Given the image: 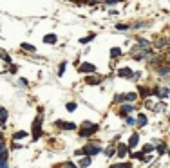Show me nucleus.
Listing matches in <instances>:
<instances>
[{
  "mask_svg": "<svg viewBox=\"0 0 170 168\" xmlns=\"http://www.w3.org/2000/svg\"><path fill=\"white\" fill-rule=\"evenodd\" d=\"M101 81H103V76L96 74V72H94V74H87V76H85V83H87V85H100Z\"/></svg>",
  "mask_w": 170,
  "mask_h": 168,
  "instance_id": "nucleus-6",
  "label": "nucleus"
},
{
  "mask_svg": "<svg viewBox=\"0 0 170 168\" xmlns=\"http://www.w3.org/2000/svg\"><path fill=\"white\" fill-rule=\"evenodd\" d=\"M110 168H132V164L129 161H125V163H116V164H110Z\"/></svg>",
  "mask_w": 170,
  "mask_h": 168,
  "instance_id": "nucleus-30",
  "label": "nucleus"
},
{
  "mask_svg": "<svg viewBox=\"0 0 170 168\" xmlns=\"http://www.w3.org/2000/svg\"><path fill=\"white\" fill-rule=\"evenodd\" d=\"M11 148H15V150H20V148H22V145H18V143H13V145H11Z\"/></svg>",
  "mask_w": 170,
  "mask_h": 168,
  "instance_id": "nucleus-42",
  "label": "nucleus"
},
{
  "mask_svg": "<svg viewBox=\"0 0 170 168\" xmlns=\"http://www.w3.org/2000/svg\"><path fill=\"white\" fill-rule=\"evenodd\" d=\"M42 123H44V118H36L33 121V141H38L42 138Z\"/></svg>",
  "mask_w": 170,
  "mask_h": 168,
  "instance_id": "nucleus-2",
  "label": "nucleus"
},
{
  "mask_svg": "<svg viewBox=\"0 0 170 168\" xmlns=\"http://www.w3.org/2000/svg\"><path fill=\"white\" fill-rule=\"evenodd\" d=\"M137 96H141V98H150L152 96V89L150 87H145V85H140L137 87Z\"/></svg>",
  "mask_w": 170,
  "mask_h": 168,
  "instance_id": "nucleus-12",
  "label": "nucleus"
},
{
  "mask_svg": "<svg viewBox=\"0 0 170 168\" xmlns=\"http://www.w3.org/2000/svg\"><path fill=\"white\" fill-rule=\"evenodd\" d=\"M141 74H143L141 71H136L134 74H132V80H134V81H140V80H141Z\"/></svg>",
  "mask_w": 170,
  "mask_h": 168,
  "instance_id": "nucleus-38",
  "label": "nucleus"
},
{
  "mask_svg": "<svg viewBox=\"0 0 170 168\" xmlns=\"http://www.w3.org/2000/svg\"><path fill=\"white\" fill-rule=\"evenodd\" d=\"M156 150V146L152 145V143H147V145H143V148H141V152L143 154H152Z\"/></svg>",
  "mask_w": 170,
  "mask_h": 168,
  "instance_id": "nucleus-24",
  "label": "nucleus"
},
{
  "mask_svg": "<svg viewBox=\"0 0 170 168\" xmlns=\"http://www.w3.org/2000/svg\"><path fill=\"white\" fill-rule=\"evenodd\" d=\"M109 13H110V16H118V11H116V9H110Z\"/></svg>",
  "mask_w": 170,
  "mask_h": 168,
  "instance_id": "nucleus-43",
  "label": "nucleus"
},
{
  "mask_svg": "<svg viewBox=\"0 0 170 168\" xmlns=\"http://www.w3.org/2000/svg\"><path fill=\"white\" fill-rule=\"evenodd\" d=\"M165 61H166L165 58H161V56H154V54H152L150 58H148V60H147V64H148V65H150L152 69H156L157 65H163V64H165Z\"/></svg>",
  "mask_w": 170,
  "mask_h": 168,
  "instance_id": "nucleus-9",
  "label": "nucleus"
},
{
  "mask_svg": "<svg viewBox=\"0 0 170 168\" xmlns=\"http://www.w3.org/2000/svg\"><path fill=\"white\" fill-rule=\"evenodd\" d=\"M156 150H157V155H165V154L168 152V148H166V145H165V143H161V141L157 143V146H156Z\"/></svg>",
  "mask_w": 170,
  "mask_h": 168,
  "instance_id": "nucleus-21",
  "label": "nucleus"
},
{
  "mask_svg": "<svg viewBox=\"0 0 170 168\" xmlns=\"http://www.w3.org/2000/svg\"><path fill=\"white\" fill-rule=\"evenodd\" d=\"M7 71H9V74H16V72H18V67L11 64V65H9V69H7Z\"/></svg>",
  "mask_w": 170,
  "mask_h": 168,
  "instance_id": "nucleus-39",
  "label": "nucleus"
},
{
  "mask_svg": "<svg viewBox=\"0 0 170 168\" xmlns=\"http://www.w3.org/2000/svg\"><path fill=\"white\" fill-rule=\"evenodd\" d=\"M24 138H27V132L25 130H18V132L13 134V141L15 139H24Z\"/></svg>",
  "mask_w": 170,
  "mask_h": 168,
  "instance_id": "nucleus-26",
  "label": "nucleus"
},
{
  "mask_svg": "<svg viewBox=\"0 0 170 168\" xmlns=\"http://www.w3.org/2000/svg\"><path fill=\"white\" fill-rule=\"evenodd\" d=\"M118 2H120V0H105V6H109V7H110V6H116Z\"/></svg>",
  "mask_w": 170,
  "mask_h": 168,
  "instance_id": "nucleus-40",
  "label": "nucleus"
},
{
  "mask_svg": "<svg viewBox=\"0 0 170 168\" xmlns=\"http://www.w3.org/2000/svg\"><path fill=\"white\" fill-rule=\"evenodd\" d=\"M78 72H81V74H94L96 72V65L89 64V61H83V64L78 65Z\"/></svg>",
  "mask_w": 170,
  "mask_h": 168,
  "instance_id": "nucleus-3",
  "label": "nucleus"
},
{
  "mask_svg": "<svg viewBox=\"0 0 170 168\" xmlns=\"http://www.w3.org/2000/svg\"><path fill=\"white\" fill-rule=\"evenodd\" d=\"M76 107H78V105L74 103V101H69V103H65V109H67L69 112H74V110H76Z\"/></svg>",
  "mask_w": 170,
  "mask_h": 168,
  "instance_id": "nucleus-34",
  "label": "nucleus"
},
{
  "mask_svg": "<svg viewBox=\"0 0 170 168\" xmlns=\"http://www.w3.org/2000/svg\"><path fill=\"white\" fill-rule=\"evenodd\" d=\"M96 2H105V0H96Z\"/></svg>",
  "mask_w": 170,
  "mask_h": 168,
  "instance_id": "nucleus-44",
  "label": "nucleus"
},
{
  "mask_svg": "<svg viewBox=\"0 0 170 168\" xmlns=\"http://www.w3.org/2000/svg\"><path fill=\"white\" fill-rule=\"evenodd\" d=\"M125 123L129 125V127H136V125H137V119H136V118H132L130 114H129V116L125 118Z\"/></svg>",
  "mask_w": 170,
  "mask_h": 168,
  "instance_id": "nucleus-29",
  "label": "nucleus"
},
{
  "mask_svg": "<svg viewBox=\"0 0 170 168\" xmlns=\"http://www.w3.org/2000/svg\"><path fill=\"white\" fill-rule=\"evenodd\" d=\"M91 163H92V161H91V157H89V155H85V157H81V159L78 161V166H80V168H89Z\"/></svg>",
  "mask_w": 170,
  "mask_h": 168,
  "instance_id": "nucleus-20",
  "label": "nucleus"
},
{
  "mask_svg": "<svg viewBox=\"0 0 170 168\" xmlns=\"http://www.w3.org/2000/svg\"><path fill=\"white\" fill-rule=\"evenodd\" d=\"M100 152H103V148H101V146H96V145H87V146H83V148H81V154L83 155H89V157L96 155Z\"/></svg>",
  "mask_w": 170,
  "mask_h": 168,
  "instance_id": "nucleus-4",
  "label": "nucleus"
},
{
  "mask_svg": "<svg viewBox=\"0 0 170 168\" xmlns=\"http://www.w3.org/2000/svg\"><path fill=\"white\" fill-rule=\"evenodd\" d=\"M154 72H156L157 76H161V78H168V76H170V65H166V64L157 65V67L154 69Z\"/></svg>",
  "mask_w": 170,
  "mask_h": 168,
  "instance_id": "nucleus-8",
  "label": "nucleus"
},
{
  "mask_svg": "<svg viewBox=\"0 0 170 168\" xmlns=\"http://www.w3.org/2000/svg\"><path fill=\"white\" fill-rule=\"evenodd\" d=\"M129 145H123V143H120V145H116V154H118V157H125L127 154H129Z\"/></svg>",
  "mask_w": 170,
  "mask_h": 168,
  "instance_id": "nucleus-14",
  "label": "nucleus"
},
{
  "mask_svg": "<svg viewBox=\"0 0 170 168\" xmlns=\"http://www.w3.org/2000/svg\"><path fill=\"white\" fill-rule=\"evenodd\" d=\"M137 45H140V49H150L152 47V42H148L147 38L137 36Z\"/></svg>",
  "mask_w": 170,
  "mask_h": 168,
  "instance_id": "nucleus-15",
  "label": "nucleus"
},
{
  "mask_svg": "<svg viewBox=\"0 0 170 168\" xmlns=\"http://www.w3.org/2000/svg\"><path fill=\"white\" fill-rule=\"evenodd\" d=\"M136 119H137V127H140V128H141V127H145V125L148 123V119H147V116H145L143 112H141V114H140V116H137Z\"/></svg>",
  "mask_w": 170,
  "mask_h": 168,
  "instance_id": "nucleus-22",
  "label": "nucleus"
},
{
  "mask_svg": "<svg viewBox=\"0 0 170 168\" xmlns=\"http://www.w3.org/2000/svg\"><path fill=\"white\" fill-rule=\"evenodd\" d=\"M130 112H134V105H129V103H121L120 105V116L127 118Z\"/></svg>",
  "mask_w": 170,
  "mask_h": 168,
  "instance_id": "nucleus-11",
  "label": "nucleus"
},
{
  "mask_svg": "<svg viewBox=\"0 0 170 168\" xmlns=\"http://www.w3.org/2000/svg\"><path fill=\"white\" fill-rule=\"evenodd\" d=\"M55 127H58L60 130H76L78 128L74 123H67V121H62V119H56L55 121Z\"/></svg>",
  "mask_w": 170,
  "mask_h": 168,
  "instance_id": "nucleus-7",
  "label": "nucleus"
},
{
  "mask_svg": "<svg viewBox=\"0 0 170 168\" xmlns=\"http://www.w3.org/2000/svg\"><path fill=\"white\" fill-rule=\"evenodd\" d=\"M130 25L129 24H116V31H129Z\"/></svg>",
  "mask_w": 170,
  "mask_h": 168,
  "instance_id": "nucleus-35",
  "label": "nucleus"
},
{
  "mask_svg": "<svg viewBox=\"0 0 170 168\" xmlns=\"http://www.w3.org/2000/svg\"><path fill=\"white\" fill-rule=\"evenodd\" d=\"M132 74H134V71L130 67H121V69H118V76L123 78V80H132Z\"/></svg>",
  "mask_w": 170,
  "mask_h": 168,
  "instance_id": "nucleus-10",
  "label": "nucleus"
},
{
  "mask_svg": "<svg viewBox=\"0 0 170 168\" xmlns=\"http://www.w3.org/2000/svg\"><path fill=\"white\" fill-rule=\"evenodd\" d=\"M65 69H67V61H62V64L58 65V76H63Z\"/></svg>",
  "mask_w": 170,
  "mask_h": 168,
  "instance_id": "nucleus-32",
  "label": "nucleus"
},
{
  "mask_svg": "<svg viewBox=\"0 0 170 168\" xmlns=\"http://www.w3.org/2000/svg\"><path fill=\"white\" fill-rule=\"evenodd\" d=\"M74 2H76V0H74Z\"/></svg>",
  "mask_w": 170,
  "mask_h": 168,
  "instance_id": "nucleus-47",
  "label": "nucleus"
},
{
  "mask_svg": "<svg viewBox=\"0 0 170 168\" xmlns=\"http://www.w3.org/2000/svg\"><path fill=\"white\" fill-rule=\"evenodd\" d=\"M7 109H4V107H0V127H4L6 125V121H7Z\"/></svg>",
  "mask_w": 170,
  "mask_h": 168,
  "instance_id": "nucleus-19",
  "label": "nucleus"
},
{
  "mask_svg": "<svg viewBox=\"0 0 170 168\" xmlns=\"http://www.w3.org/2000/svg\"><path fill=\"white\" fill-rule=\"evenodd\" d=\"M137 92H125V101H136Z\"/></svg>",
  "mask_w": 170,
  "mask_h": 168,
  "instance_id": "nucleus-28",
  "label": "nucleus"
},
{
  "mask_svg": "<svg viewBox=\"0 0 170 168\" xmlns=\"http://www.w3.org/2000/svg\"><path fill=\"white\" fill-rule=\"evenodd\" d=\"M100 130V125L98 123H91V121H83L81 127H80V138H91Z\"/></svg>",
  "mask_w": 170,
  "mask_h": 168,
  "instance_id": "nucleus-1",
  "label": "nucleus"
},
{
  "mask_svg": "<svg viewBox=\"0 0 170 168\" xmlns=\"http://www.w3.org/2000/svg\"><path fill=\"white\" fill-rule=\"evenodd\" d=\"M168 58H170V54H168ZM168 61H170V60H168Z\"/></svg>",
  "mask_w": 170,
  "mask_h": 168,
  "instance_id": "nucleus-46",
  "label": "nucleus"
},
{
  "mask_svg": "<svg viewBox=\"0 0 170 168\" xmlns=\"http://www.w3.org/2000/svg\"><path fill=\"white\" fill-rule=\"evenodd\" d=\"M103 152H105V155H107V157H112V155L116 154V146H114V145H112V146H107Z\"/></svg>",
  "mask_w": 170,
  "mask_h": 168,
  "instance_id": "nucleus-31",
  "label": "nucleus"
},
{
  "mask_svg": "<svg viewBox=\"0 0 170 168\" xmlns=\"http://www.w3.org/2000/svg\"><path fill=\"white\" fill-rule=\"evenodd\" d=\"M148 25H150L148 22H136L132 27H134V29H141V27H148Z\"/></svg>",
  "mask_w": 170,
  "mask_h": 168,
  "instance_id": "nucleus-36",
  "label": "nucleus"
},
{
  "mask_svg": "<svg viewBox=\"0 0 170 168\" xmlns=\"http://www.w3.org/2000/svg\"><path fill=\"white\" fill-rule=\"evenodd\" d=\"M20 85H24V87H27V85H29V81H27L25 78H20Z\"/></svg>",
  "mask_w": 170,
  "mask_h": 168,
  "instance_id": "nucleus-41",
  "label": "nucleus"
},
{
  "mask_svg": "<svg viewBox=\"0 0 170 168\" xmlns=\"http://www.w3.org/2000/svg\"><path fill=\"white\" fill-rule=\"evenodd\" d=\"M60 168H80V166H76V164H74V163L67 161V163H63V164H60Z\"/></svg>",
  "mask_w": 170,
  "mask_h": 168,
  "instance_id": "nucleus-37",
  "label": "nucleus"
},
{
  "mask_svg": "<svg viewBox=\"0 0 170 168\" xmlns=\"http://www.w3.org/2000/svg\"><path fill=\"white\" fill-rule=\"evenodd\" d=\"M0 60L6 61L7 65H11V61H13V58L9 56V52H7V51H4V49H0Z\"/></svg>",
  "mask_w": 170,
  "mask_h": 168,
  "instance_id": "nucleus-18",
  "label": "nucleus"
},
{
  "mask_svg": "<svg viewBox=\"0 0 170 168\" xmlns=\"http://www.w3.org/2000/svg\"><path fill=\"white\" fill-rule=\"evenodd\" d=\"M20 49L22 51H27V52H36V47L33 45V44H29V42H22V44H20Z\"/></svg>",
  "mask_w": 170,
  "mask_h": 168,
  "instance_id": "nucleus-17",
  "label": "nucleus"
},
{
  "mask_svg": "<svg viewBox=\"0 0 170 168\" xmlns=\"http://www.w3.org/2000/svg\"><path fill=\"white\" fill-rule=\"evenodd\" d=\"M114 103H125V94H114Z\"/></svg>",
  "mask_w": 170,
  "mask_h": 168,
  "instance_id": "nucleus-33",
  "label": "nucleus"
},
{
  "mask_svg": "<svg viewBox=\"0 0 170 168\" xmlns=\"http://www.w3.org/2000/svg\"><path fill=\"white\" fill-rule=\"evenodd\" d=\"M120 56H121V49L120 47H112L110 49V58L114 60V58H120Z\"/></svg>",
  "mask_w": 170,
  "mask_h": 168,
  "instance_id": "nucleus-27",
  "label": "nucleus"
},
{
  "mask_svg": "<svg viewBox=\"0 0 170 168\" xmlns=\"http://www.w3.org/2000/svg\"><path fill=\"white\" fill-rule=\"evenodd\" d=\"M166 154H168V157H170V150H168V152H166Z\"/></svg>",
  "mask_w": 170,
  "mask_h": 168,
  "instance_id": "nucleus-45",
  "label": "nucleus"
},
{
  "mask_svg": "<svg viewBox=\"0 0 170 168\" xmlns=\"http://www.w3.org/2000/svg\"><path fill=\"white\" fill-rule=\"evenodd\" d=\"M44 44H45V45H56V44H58V36H56L55 33H47V35L44 36Z\"/></svg>",
  "mask_w": 170,
  "mask_h": 168,
  "instance_id": "nucleus-13",
  "label": "nucleus"
},
{
  "mask_svg": "<svg viewBox=\"0 0 170 168\" xmlns=\"http://www.w3.org/2000/svg\"><path fill=\"white\" fill-rule=\"evenodd\" d=\"M152 96L159 98V100H165L170 96V89L168 87H154L152 89Z\"/></svg>",
  "mask_w": 170,
  "mask_h": 168,
  "instance_id": "nucleus-5",
  "label": "nucleus"
},
{
  "mask_svg": "<svg viewBox=\"0 0 170 168\" xmlns=\"http://www.w3.org/2000/svg\"><path fill=\"white\" fill-rule=\"evenodd\" d=\"M137 143H140V134L134 132V134L130 136V139H129V148H136Z\"/></svg>",
  "mask_w": 170,
  "mask_h": 168,
  "instance_id": "nucleus-16",
  "label": "nucleus"
},
{
  "mask_svg": "<svg viewBox=\"0 0 170 168\" xmlns=\"http://www.w3.org/2000/svg\"><path fill=\"white\" fill-rule=\"evenodd\" d=\"M130 159H137V161L145 163V154H143V152H132V154H130Z\"/></svg>",
  "mask_w": 170,
  "mask_h": 168,
  "instance_id": "nucleus-25",
  "label": "nucleus"
},
{
  "mask_svg": "<svg viewBox=\"0 0 170 168\" xmlns=\"http://www.w3.org/2000/svg\"><path fill=\"white\" fill-rule=\"evenodd\" d=\"M94 38H96V33H91L89 36H83V38H80V44H81V45H87L89 42H91V40H94Z\"/></svg>",
  "mask_w": 170,
  "mask_h": 168,
  "instance_id": "nucleus-23",
  "label": "nucleus"
}]
</instances>
